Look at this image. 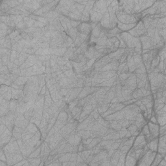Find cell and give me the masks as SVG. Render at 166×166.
Wrapping results in <instances>:
<instances>
[{"label":"cell","instance_id":"cell-1","mask_svg":"<svg viewBox=\"0 0 166 166\" xmlns=\"http://www.w3.org/2000/svg\"><path fill=\"white\" fill-rule=\"evenodd\" d=\"M77 29L78 30V32L80 34H84L86 36H89V34H90L91 30H92V27L90 24L86 23V22H84V23L80 24Z\"/></svg>","mask_w":166,"mask_h":166},{"label":"cell","instance_id":"cell-2","mask_svg":"<svg viewBox=\"0 0 166 166\" xmlns=\"http://www.w3.org/2000/svg\"><path fill=\"white\" fill-rule=\"evenodd\" d=\"M151 121L153 122V123H156V119L155 117H152V118H151Z\"/></svg>","mask_w":166,"mask_h":166}]
</instances>
